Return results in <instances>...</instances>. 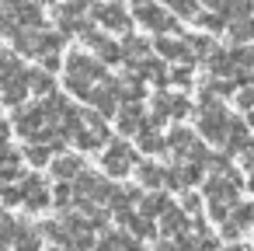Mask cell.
I'll return each instance as SVG.
<instances>
[{"label": "cell", "instance_id": "10", "mask_svg": "<svg viewBox=\"0 0 254 251\" xmlns=\"http://www.w3.org/2000/svg\"><path fill=\"white\" fill-rule=\"evenodd\" d=\"M49 167H53V178H60V181H77V178L84 174V157H77V154H60Z\"/></svg>", "mask_w": 254, "mask_h": 251}, {"label": "cell", "instance_id": "40", "mask_svg": "<svg viewBox=\"0 0 254 251\" xmlns=\"http://www.w3.org/2000/svg\"><path fill=\"white\" fill-rule=\"evenodd\" d=\"M240 105H244V108H251V105H254V81L247 84V91H240Z\"/></svg>", "mask_w": 254, "mask_h": 251}, {"label": "cell", "instance_id": "43", "mask_svg": "<svg viewBox=\"0 0 254 251\" xmlns=\"http://www.w3.org/2000/svg\"><path fill=\"white\" fill-rule=\"evenodd\" d=\"M244 164L254 167V147H244Z\"/></svg>", "mask_w": 254, "mask_h": 251}, {"label": "cell", "instance_id": "13", "mask_svg": "<svg viewBox=\"0 0 254 251\" xmlns=\"http://www.w3.org/2000/svg\"><path fill=\"white\" fill-rule=\"evenodd\" d=\"M237 178H209L205 181V195H209V202L212 206H226V202H233L237 199V185H233Z\"/></svg>", "mask_w": 254, "mask_h": 251}, {"label": "cell", "instance_id": "47", "mask_svg": "<svg viewBox=\"0 0 254 251\" xmlns=\"http://www.w3.org/2000/svg\"><path fill=\"white\" fill-rule=\"evenodd\" d=\"M251 188H254V178H251Z\"/></svg>", "mask_w": 254, "mask_h": 251}, {"label": "cell", "instance_id": "3", "mask_svg": "<svg viewBox=\"0 0 254 251\" xmlns=\"http://www.w3.org/2000/svg\"><path fill=\"white\" fill-rule=\"evenodd\" d=\"M132 21H139L143 28H150V32H157V35H171L174 28H178V18L174 14H167L164 7H157V4H136L132 7Z\"/></svg>", "mask_w": 254, "mask_h": 251}, {"label": "cell", "instance_id": "29", "mask_svg": "<svg viewBox=\"0 0 254 251\" xmlns=\"http://www.w3.org/2000/svg\"><path fill=\"white\" fill-rule=\"evenodd\" d=\"M251 35H254V21H251V18H240V21L230 25V39H233V42H247Z\"/></svg>", "mask_w": 254, "mask_h": 251}, {"label": "cell", "instance_id": "37", "mask_svg": "<svg viewBox=\"0 0 254 251\" xmlns=\"http://www.w3.org/2000/svg\"><path fill=\"white\" fill-rule=\"evenodd\" d=\"M171 81H174L178 87H188V84H191V63H188V67H178V70H171Z\"/></svg>", "mask_w": 254, "mask_h": 251}, {"label": "cell", "instance_id": "8", "mask_svg": "<svg viewBox=\"0 0 254 251\" xmlns=\"http://www.w3.org/2000/svg\"><path fill=\"white\" fill-rule=\"evenodd\" d=\"M115 126L122 136H139L146 129V115H143V105H122L119 115H115Z\"/></svg>", "mask_w": 254, "mask_h": 251}, {"label": "cell", "instance_id": "15", "mask_svg": "<svg viewBox=\"0 0 254 251\" xmlns=\"http://www.w3.org/2000/svg\"><path fill=\"white\" fill-rule=\"evenodd\" d=\"M91 46H94V56L105 63V67H112V63H122L126 60V49L119 46V42H112V39H101V35H91L87 39Z\"/></svg>", "mask_w": 254, "mask_h": 251}, {"label": "cell", "instance_id": "31", "mask_svg": "<svg viewBox=\"0 0 254 251\" xmlns=\"http://www.w3.org/2000/svg\"><path fill=\"white\" fill-rule=\"evenodd\" d=\"M188 42V49L195 53V56H212V42L205 39V35H195V39H185Z\"/></svg>", "mask_w": 254, "mask_h": 251}, {"label": "cell", "instance_id": "5", "mask_svg": "<svg viewBox=\"0 0 254 251\" xmlns=\"http://www.w3.org/2000/svg\"><path fill=\"white\" fill-rule=\"evenodd\" d=\"M94 21L105 25L108 32H129L132 28V14H126L122 4H98L94 7Z\"/></svg>", "mask_w": 254, "mask_h": 251}, {"label": "cell", "instance_id": "32", "mask_svg": "<svg viewBox=\"0 0 254 251\" xmlns=\"http://www.w3.org/2000/svg\"><path fill=\"white\" fill-rule=\"evenodd\" d=\"M18 161H21V154L11 143H0V167H18Z\"/></svg>", "mask_w": 254, "mask_h": 251}, {"label": "cell", "instance_id": "16", "mask_svg": "<svg viewBox=\"0 0 254 251\" xmlns=\"http://www.w3.org/2000/svg\"><path fill=\"white\" fill-rule=\"evenodd\" d=\"M11 14H14V21L21 28H42V4L39 0H25V4H18Z\"/></svg>", "mask_w": 254, "mask_h": 251}, {"label": "cell", "instance_id": "19", "mask_svg": "<svg viewBox=\"0 0 254 251\" xmlns=\"http://www.w3.org/2000/svg\"><path fill=\"white\" fill-rule=\"evenodd\" d=\"M136 178H139V185H150V188L167 185V171H164L160 164H150V161H143V164L136 167Z\"/></svg>", "mask_w": 254, "mask_h": 251}, {"label": "cell", "instance_id": "14", "mask_svg": "<svg viewBox=\"0 0 254 251\" xmlns=\"http://www.w3.org/2000/svg\"><path fill=\"white\" fill-rule=\"evenodd\" d=\"M28 74H21V77H14V81H7L4 87H0V98H4V105H11V108H25V98H28Z\"/></svg>", "mask_w": 254, "mask_h": 251}, {"label": "cell", "instance_id": "34", "mask_svg": "<svg viewBox=\"0 0 254 251\" xmlns=\"http://www.w3.org/2000/svg\"><path fill=\"white\" fill-rule=\"evenodd\" d=\"M198 25H202L205 32H223V28H226V21H223L219 14H198Z\"/></svg>", "mask_w": 254, "mask_h": 251}, {"label": "cell", "instance_id": "11", "mask_svg": "<svg viewBox=\"0 0 254 251\" xmlns=\"http://www.w3.org/2000/svg\"><path fill=\"white\" fill-rule=\"evenodd\" d=\"M98 251H143V244L132 237V234H122V230H105L98 237Z\"/></svg>", "mask_w": 254, "mask_h": 251}, {"label": "cell", "instance_id": "4", "mask_svg": "<svg viewBox=\"0 0 254 251\" xmlns=\"http://www.w3.org/2000/svg\"><path fill=\"white\" fill-rule=\"evenodd\" d=\"M46 126H49V119H46L42 105H25V108L14 112V133H21V136L32 140V143H35V136H39Z\"/></svg>", "mask_w": 254, "mask_h": 251}, {"label": "cell", "instance_id": "38", "mask_svg": "<svg viewBox=\"0 0 254 251\" xmlns=\"http://www.w3.org/2000/svg\"><path fill=\"white\" fill-rule=\"evenodd\" d=\"M0 181H21V167H0Z\"/></svg>", "mask_w": 254, "mask_h": 251}, {"label": "cell", "instance_id": "49", "mask_svg": "<svg viewBox=\"0 0 254 251\" xmlns=\"http://www.w3.org/2000/svg\"><path fill=\"white\" fill-rule=\"evenodd\" d=\"M49 4H53V0H49Z\"/></svg>", "mask_w": 254, "mask_h": 251}, {"label": "cell", "instance_id": "12", "mask_svg": "<svg viewBox=\"0 0 254 251\" xmlns=\"http://www.w3.org/2000/svg\"><path fill=\"white\" fill-rule=\"evenodd\" d=\"M14 53L18 56H42V28H18L14 32Z\"/></svg>", "mask_w": 254, "mask_h": 251}, {"label": "cell", "instance_id": "7", "mask_svg": "<svg viewBox=\"0 0 254 251\" xmlns=\"http://www.w3.org/2000/svg\"><path fill=\"white\" fill-rule=\"evenodd\" d=\"M21 195H25V206H28L32 213H39V209H46V206L53 202V195H49V188H46V181H42L39 174L21 178Z\"/></svg>", "mask_w": 254, "mask_h": 251}, {"label": "cell", "instance_id": "41", "mask_svg": "<svg viewBox=\"0 0 254 251\" xmlns=\"http://www.w3.org/2000/svg\"><path fill=\"white\" fill-rule=\"evenodd\" d=\"M185 209L195 213V209H198V195H185Z\"/></svg>", "mask_w": 254, "mask_h": 251}, {"label": "cell", "instance_id": "25", "mask_svg": "<svg viewBox=\"0 0 254 251\" xmlns=\"http://www.w3.org/2000/svg\"><path fill=\"white\" fill-rule=\"evenodd\" d=\"M160 234H167V237H174V234H185V213H181L178 206H171V209L160 216Z\"/></svg>", "mask_w": 254, "mask_h": 251}, {"label": "cell", "instance_id": "6", "mask_svg": "<svg viewBox=\"0 0 254 251\" xmlns=\"http://www.w3.org/2000/svg\"><path fill=\"white\" fill-rule=\"evenodd\" d=\"M119 101H122V98H119V81H112V77H108L105 84H98L94 94H91L94 112H101L105 119H108V115H119Z\"/></svg>", "mask_w": 254, "mask_h": 251}, {"label": "cell", "instance_id": "28", "mask_svg": "<svg viewBox=\"0 0 254 251\" xmlns=\"http://www.w3.org/2000/svg\"><path fill=\"white\" fill-rule=\"evenodd\" d=\"M167 4H171V14H174V18L198 21V4H195V0H167Z\"/></svg>", "mask_w": 254, "mask_h": 251}, {"label": "cell", "instance_id": "21", "mask_svg": "<svg viewBox=\"0 0 254 251\" xmlns=\"http://www.w3.org/2000/svg\"><path fill=\"white\" fill-rule=\"evenodd\" d=\"M167 209H171V202H167L164 192H150V195H143V202H139V213L150 216V220H153V216H164Z\"/></svg>", "mask_w": 254, "mask_h": 251}, {"label": "cell", "instance_id": "20", "mask_svg": "<svg viewBox=\"0 0 254 251\" xmlns=\"http://www.w3.org/2000/svg\"><path fill=\"white\" fill-rule=\"evenodd\" d=\"M105 140H108V129H80L77 136H73V143H77V150H84V154H91V150H101L105 147Z\"/></svg>", "mask_w": 254, "mask_h": 251}, {"label": "cell", "instance_id": "1", "mask_svg": "<svg viewBox=\"0 0 254 251\" xmlns=\"http://www.w3.org/2000/svg\"><path fill=\"white\" fill-rule=\"evenodd\" d=\"M230 126H233V119L226 115V108H223V105H216V101H202L198 129H202V136H205V140L223 143V140L230 136Z\"/></svg>", "mask_w": 254, "mask_h": 251}, {"label": "cell", "instance_id": "23", "mask_svg": "<svg viewBox=\"0 0 254 251\" xmlns=\"http://www.w3.org/2000/svg\"><path fill=\"white\" fill-rule=\"evenodd\" d=\"M136 147H139L143 154H160V150L167 147V140H164V136H160V133H157L153 126H146V129H143V133L136 136Z\"/></svg>", "mask_w": 254, "mask_h": 251}, {"label": "cell", "instance_id": "39", "mask_svg": "<svg viewBox=\"0 0 254 251\" xmlns=\"http://www.w3.org/2000/svg\"><path fill=\"white\" fill-rule=\"evenodd\" d=\"M66 4L80 14V11H87V7H98V0H66Z\"/></svg>", "mask_w": 254, "mask_h": 251}, {"label": "cell", "instance_id": "24", "mask_svg": "<svg viewBox=\"0 0 254 251\" xmlns=\"http://www.w3.org/2000/svg\"><path fill=\"white\" fill-rule=\"evenodd\" d=\"M14 248H18V251H39V248H42V244H39V230L28 227V223H18V230H14Z\"/></svg>", "mask_w": 254, "mask_h": 251}, {"label": "cell", "instance_id": "46", "mask_svg": "<svg viewBox=\"0 0 254 251\" xmlns=\"http://www.w3.org/2000/svg\"><path fill=\"white\" fill-rule=\"evenodd\" d=\"M49 251H70V248H49Z\"/></svg>", "mask_w": 254, "mask_h": 251}, {"label": "cell", "instance_id": "18", "mask_svg": "<svg viewBox=\"0 0 254 251\" xmlns=\"http://www.w3.org/2000/svg\"><path fill=\"white\" fill-rule=\"evenodd\" d=\"M21 74H28V70H21L18 53H11V49H0V87H4L7 81H14V77H21Z\"/></svg>", "mask_w": 254, "mask_h": 251}, {"label": "cell", "instance_id": "9", "mask_svg": "<svg viewBox=\"0 0 254 251\" xmlns=\"http://www.w3.org/2000/svg\"><path fill=\"white\" fill-rule=\"evenodd\" d=\"M153 49H157V56L160 60H174V63H191V49H188V42H181V39H171V35H160L157 42H153Z\"/></svg>", "mask_w": 254, "mask_h": 251}, {"label": "cell", "instance_id": "17", "mask_svg": "<svg viewBox=\"0 0 254 251\" xmlns=\"http://www.w3.org/2000/svg\"><path fill=\"white\" fill-rule=\"evenodd\" d=\"M122 49H126L129 67H139L143 60H150V42H146L143 35H129V39L122 42Z\"/></svg>", "mask_w": 254, "mask_h": 251}, {"label": "cell", "instance_id": "27", "mask_svg": "<svg viewBox=\"0 0 254 251\" xmlns=\"http://www.w3.org/2000/svg\"><path fill=\"white\" fill-rule=\"evenodd\" d=\"M25 161H28L32 167H46V164L53 161V150H49L46 143H28V147H25Z\"/></svg>", "mask_w": 254, "mask_h": 251}, {"label": "cell", "instance_id": "2", "mask_svg": "<svg viewBox=\"0 0 254 251\" xmlns=\"http://www.w3.org/2000/svg\"><path fill=\"white\" fill-rule=\"evenodd\" d=\"M136 164V150L126 143V140H112L105 147V157H101V171L112 174V178H126Z\"/></svg>", "mask_w": 254, "mask_h": 251}, {"label": "cell", "instance_id": "22", "mask_svg": "<svg viewBox=\"0 0 254 251\" xmlns=\"http://www.w3.org/2000/svg\"><path fill=\"white\" fill-rule=\"evenodd\" d=\"M122 223H126V230H129L136 241H143V237H153V220H150V216H143V213H129Z\"/></svg>", "mask_w": 254, "mask_h": 251}, {"label": "cell", "instance_id": "26", "mask_svg": "<svg viewBox=\"0 0 254 251\" xmlns=\"http://www.w3.org/2000/svg\"><path fill=\"white\" fill-rule=\"evenodd\" d=\"M28 87H32L39 98H49V94H53V74H46V70H28Z\"/></svg>", "mask_w": 254, "mask_h": 251}, {"label": "cell", "instance_id": "50", "mask_svg": "<svg viewBox=\"0 0 254 251\" xmlns=\"http://www.w3.org/2000/svg\"><path fill=\"white\" fill-rule=\"evenodd\" d=\"M0 101H4V98H0Z\"/></svg>", "mask_w": 254, "mask_h": 251}, {"label": "cell", "instance_id": "44", "mask_svg": "<svg viewBox=\"0 0 254 251\" xmlns=\"http://www.w3.org/2000/svg\"><path fill=\"white\" fill-rule=\"evenodd\" d=\"M157 251H181V248H178V244H171V241H160V244H157Z\"/></svg>", "mask_w": 254, "mask_h": 251}, {"label": "cell", "instance_id": "33", "mask_svg": "<svg viewBox=\"0 0 254 251\" xmlns=\"http://www.w3.org/2000/svg\"><path fill=\"white\" fill-rule=\"evenodd\" d=\"M0 199H4V206H25V195H21V185L14 188V185H7V188H0Z\"/></svg>", "mask_w": 254, "mask_h": 251}, {"label": "cell", "instance_id": "30", "mask_svg": "<svg viewBox=\"0 0 254 251\" xmlns=\"http://www.w3.org/2000/svg\"><path fill=\"white\" fill-rule=\"evenodd\" d=\"M53 202H56V206H70V202H77L73 185H70V181H60V185L53 188Z\"/></svg>", "mask_w": 254, "mask_h": 251}, {"label": "cell", "instance_id": "45", "mask_svg": "<svg viewBox=\"0 0 254 251\" xmlns=\"http://www.w3.org/2000/svg\"><path fill=\"white\" fill-rule=\"evenodd\" d=\"M105 4H119V0H105ZM136 4H146V0H132V7H136Z\"/></svg>", "mask_w": 254, "mask_h": 251}, {"label": "cell", "instance_id": "42", "mask_svg": "<svg viewBox=\"0 0 254 251\" xmlns=\"http://www.w3.org/2000/svg\"><path fill=\"white\" fill-rule=\"evenodd\" d=\"M7 136H11V122L0 119V143H7Z\"/></svg>", "mask_w": 254, "mask_h": 251}, {"label": "cell", "instance_id": "35", "mask_svg": "<svg viewBox=\"0 0 254 251\" xmlns=\"http://www.w3.org/2000/svg\"><path fill=\"white\" fill-rule=\"evenodd\" d=\"M66 67V60H60V53H46L42 56V70L46 74H56V70H63Z\"/></svg>", "mask_w": 254, "mask_h": 251}, {"label": "cell", "instance_id": "48", "mask_svg": "<svg viewBox=\"0 0 254 251\" xmlns=\"http://www.w3.org/2000/svg\"><path fill=\"white\" fill-rule=\"evenodd\" d=\"M251 126H254V115H251Z\"/></svg>", "mask_w": 254, "mask_h": 251}, {"label": "cell", "instance_id": "36", "mask_svg": "<svg viewBox=\"0 0 254 251\" xmlns=\"http://www.w3.org/2000/svg\"><path fill=\"white\" fill-rule=\"evenodd\" d=\"M188 108H191V101H188L185 94H174V101H171V115H174V119H185Z\"/></svg>", "mask_w": 254, "mask_h": 251}]
</instances>
